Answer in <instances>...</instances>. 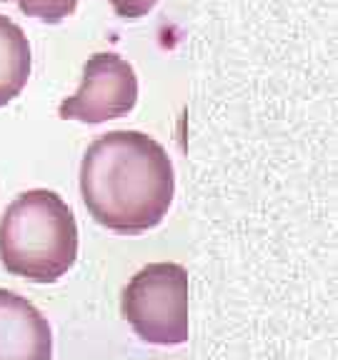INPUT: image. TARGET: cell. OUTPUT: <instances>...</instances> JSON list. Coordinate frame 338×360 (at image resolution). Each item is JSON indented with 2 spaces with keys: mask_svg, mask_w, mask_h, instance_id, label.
<instances>
[{
  "mask_svg": "<svg viewBox=\"0 0 338 360\" xmlns=\"http://www.w3.org/2000/svg\"><path fill=\"white\" fill-rule=\"evenodd\" d=\"M30 43L18 22L0 15V108L15 101L30 78Z\"/></svg>",
  "mask_w": 338,
  "mask_h": 360,
  "instance_id": "6",
  "label": "cell"
},
{
  "mask_svg": "<svg viewBox=\"0 0 338 360\" xmlns=\"http://www.w3.org/2000/svg\"><path fill=\"white\" fill-rule=\"evenodd\" d=\"M0 360H53V333L30 300L0 288Z\"/></svg>",
  "mask_w": 338,
  "mask_h": 360,
  "instance_id": "5",
  "label": "cell"
},
{
  "mask_svg": "<svg viewBox=\"0 0 338 360\" xmlns=\"http://www.w3.org/2000/svg\"><path fill=\"white\" fill-rule=\"evenodd\" d=\"M78 260V223L58 193L33 188L0 220V263L23 281L56 283Z\"/></svg>",
  "mask_w": 338,
  "mask_h": 360,
  "instance_id": "2",
  "label": "cell"
},
{
  "mask_svg": "<svg viewBox=\"0 0 338 360\" xmlns=\"http://www.w3.org/2000/svg\"><path fill=\"white\" fill-rule=\"evenodd\" d=\"M120 310L135 335L146 343H186L188 270L180 263H148L123 288Z\"/></svg>",
  "mask_w": 338,
  "mask_h": 360,
  "instance_id": "3",
  "label": "cell"
},
{
  "mask_svg": "<svg viewBox=\"0 0 338 360\" xmlns=\"http://www.w3.org/2000/svg\"><path fill=\"white\" fill-rule=\"evenodd\" d=\"M138 103V78L118 53H93L85 63L83 83L58 108L63 120L98 125L128 115Z\"/></svg>",
  "mask_w": 338,
  "mask_h": 360,
  "instance_id": "4",
  "label": "cell"
},
{
  "mask_svg": "<svg viewBox=\"0 0 338 360\" xmlns=\"http://www.w3.org/2000/svg\"><path fill=\"white\" fill-rule=\"evenodd\" d=\"M80 195L90 218L120 236L163 223L175 195V173L156 138L113 130L90 143L80 165Z\"/></svg>",
  "mask_w": 338,
  "mask_h": 360,
  "instance_id": "1",
  "label": "cell"
},
{
  "mask_svg": "<svg viewBox=\"0 0 338 360\" xmlns=\"http://www.w3.org/2000/svg\"><path fill=\"white\" fill-rule=\"evenodd\" d=\"M15 3L28 18H38L43 22H61L63 18L73 15L78 8V0H3Z\"/></svg>",
  "mask_w": 338,
  "mask_h": 360,
  "instance_id": "7",
  "label": "cell"
},
{
  "mask_svg": "<svg viewBox=\"0 0 338 360\" xmlns=\"http://www.w3.org/2000/svg\"><path fill=\"white\" fill-rule=\"evenodd\" d=\"M111 8L125 20H138V18L148 15L156 8L158 0H108Z\"/></svg>",
  "mask_w": 338,
  "mask_h": 360,
  "instance_id": "8",
  "label": "cell"
}]
</instances>
